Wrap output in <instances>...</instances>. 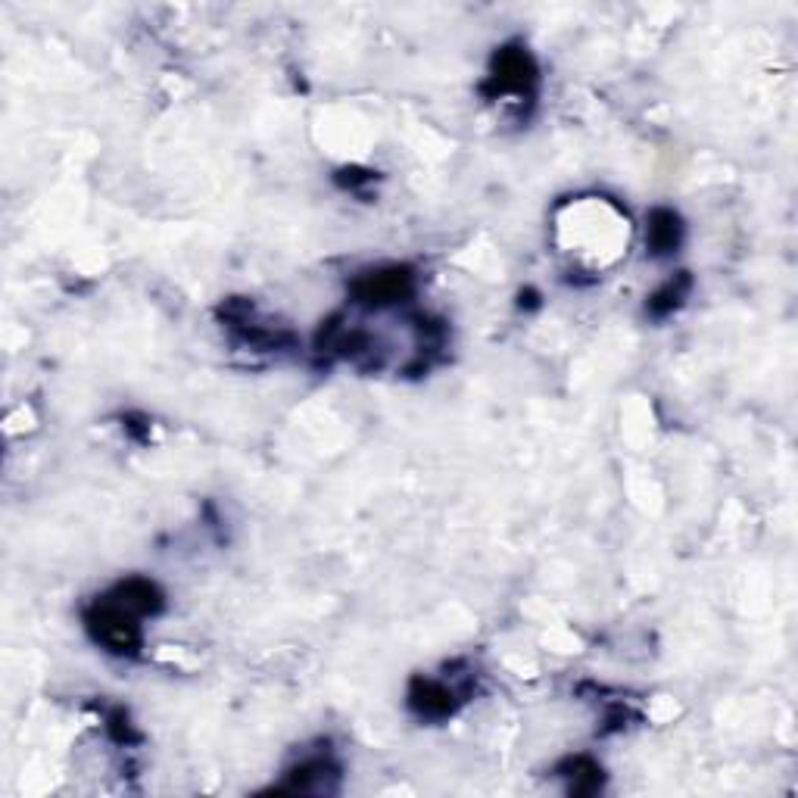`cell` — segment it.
Masks as SVG:
<instances>
[{
	"instance_id": "obj_1",
	"label": "cell",
	"mask_w": 798,
	"mask_h": 798,
	"mask_svg": "<svg viewBox=\"0 0 798 798\" xmlns=\"http://www.w3.org/2000/svg\"><path fill=\"white\" fill-rule=\"evenodd\" d=\"M135 617L137 615L132 609H125L115 596H110V599H103V602L94 605V612L88 615V627H91L97 642H103L110 652L125 655V652H135L137 646H140Z\"/></svg>"
},
{
	"instance_id": "obj_2",
	"label": "cell",
	"mask_w": 798,
	"mask_h": 798,
	"mask_svg": "<svg viewBox=\"0 0 798 798\" xmlns=\"http://www.w3.org/2000/svg\"><path fill=\"white\" fill-rule=\"evenodd\" d=\"M412 294V274L406 269H388V272H371L356 284V297L368 306H388L400 303Z\"/></svg>"
},
{
	"instance_id": "obj_3",
	"label": "cell",
	"mask_w": 798,
	"mask_h": 798,
	"mask_svg": "<svg viewBox=\"0 0 798 798\" xmlns=\"http://www.w3.org/2000/svg\"><path fill=\"white\" fill-rule=\"evenodd\" d=\"M533 82H537V69H533V60L527 50H521V47L500 50V57L493 63V85L500 91L525 94Z\"/></svg>"
},
{
	"instance_id": "obj_4",
	"label": "cell",
	"mask_w": 798,
	"mask_h": 798,
	"mask_svg": "<svg viewBox=\"0 0 798 798\" xmlns=\"http://www.w3.org/2000/svg\"><path fill=\"white\" fill-rule=\"evenodd\" d=\"M409 705L425 717H446L453 711V689L437 680H415L409 692Z\"/></svg>"
},
{
	"instance_id": "obj_5",
	"label": "cell",
	"mask_w": 798,
	"mask_h": 798,
	"mask_svg": "<svg viewBox=\"0 0 798 798\" xmlns=\"http://www.w3.org/2000/svg\"><path fill=\"white\" fill-rule=\"evenodd\" d=\"M680 244V219L671 209H655L649 219V247L652 253H671Z\"/></svg>"
},
{
	"instance_id": "obj_6",
	"label": "cell",
	"mask_w": 798,
	"mask_h": 798,
	"mask_svg": "<svg viewBox=\"0 0 798 798\" xmlns=\"http://www.w3.org/2000/svg\"><path fill=\"white\" fill-rule=\"evenodd\" d=\"M686 287H689V281H686V278H680L677 284H674V281H667V284H664V291H659V294L652 297L649 309H652V312H659V316L671 312L674 306H680V297H684Z\"/></svg>"
}]
</instances>
